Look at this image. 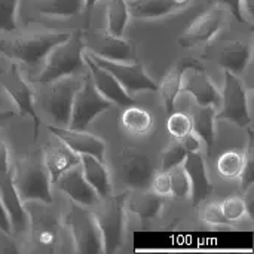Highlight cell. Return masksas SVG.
<instances>
[{"label": "cell", "instance_id": "12", "mask_svg": "<svg viewBox=\"0 0 254 254\" xmlns=\"http://www.w3.org/2000/svg\"><path fill=\"white\" fill-rule=\"evenodd\" d=\"M225 18L226 16L223 9L219 7H211L202 12L179 36V45L183 48H192V46L210 43L216 37V34L223 28Z\"/></svg>", "mask_w": 254, "mask_h": 254}, {"label": "cell", "instance_id": "5", "mask_svg": "<svg viewBox=\"0 0 254 254\" xmlns=\"http://www.w3.org/2000/svg\"><path fill=\"white\" fill-rule=\"evenodd\" d=\"M64 226L68 229L77 253H103L101 232L91 208L70 201L64 214Z\"/></svg>", "mask_w": 254, "mask_h": 254}, {"label": "cell", "instance_id": "34", "mask_svg": "<svg viewBox=\"0 0 254 254\" xmlns=\"http://www.w3.org/2000/svg\"><path fill=\"white\" fill-rule=\"evenodd\" d=\"M188 152L182 146L179 140H174L164 152H162V159H161V170L162 171H170L174 167H179L183 164Z\"/></svg>", "mask_w": 254, "mask_h": 254}, {"label": "cell", "instance_id": "30", "mask_svg": "<svg viewBox=\"0 0 254 254\" xmlns=\"http://www.w3.org/2000/svg\"><path fill=\"white\" fill-rule=\"evenodd\" d=\"M129 16L131 13L127 0H110L107 9V33L113 36H124Z\"/></svg>", "mask_w": 254, "mask_h": 254}, {"label": "cell", "instance_id": "31", "mask_svg": "<svg viewBox=\"0 0 254 254\" xmlns=\"http://www.w3.org/2000/svg\"><path fill=\"white\" fill-rule=\"evenodd\" d=\"M246 153L240 150H226L222 153L217 159V171L222 177L232 180L238 179L241 174V170L244 167Z\"/></svg>", "mask_w": 254, "mask_h": 254}, {"label": "cell", "instance_id": "6", "mask_svg": "<svg viewBox=\"0 0 254 254\" xmlns=\"http://www.w3.org/2000/svg\"><path fill=\"white\" fill-rule=\"evenodd\" d=\"M220 95L222 101L216 118L231 121L247 131H253L249 92L238 74L225 70V86Z\"/></svg>", "mask_w": 254, "mask_h": 254}, {"label": "cell", "instance_id": "43", "mask_svg": "<svg viewBox=\"0 0 254 254\" xmlns=\"http://www.w3.org/2000/svg\"><path fill=\"white\" fill-rule=\"evenodd\" d=\"M10 170V162H9V150L6 143L0 138V174Z\"/></svg>", "mask_w": 254, "mask_h": 254}, {"label": "cell", "instance_id": "24", "mask_svg": "<svg viewBox=\"0 0 254 254\" xmlns=\"http://www.w3.org/2000/svg\"><path fill=\"white\" fill-rule=\"evenodd\" d=\"M216 113L217 107L201 104H193L189 113L192 119L193 132L204 141V144L208 149V153H211V149L216 143Z\"/></svg>", "mask_w": 254, "mask_h": 254}, {"label": "cell", "instance_id": "20", "mask_svg": "<svg viewBox=\"0 0 254 254\" xmlns=\"http://www.w3.org/2000/svg\"><path fill=\"white\" fill-rule=\"evenodd\" d=\"M42 153H43V161H45L46 170L49 173L51 183H55L68 170L80 165V155L73 152L70 147H67L58 138H55L54 143L51 141L42 150Z\"/></svg>", "mask_w": 254, "mask_h": 254}, {"label": "cell", "instance_id": "35", "mask_svg": "<svg viewBox=\"0 0 254 254\" xmlns=\"http://www.w3.org/2000/svg\"><path fill=\"white\" fill-rule=\"evenodd\" d=\"M220 207H222L223 216L231 223L240 222L244 217H247V208H246L243 196H229L223 199V202H220Z\"/></svg>", "mask_w": 254, "mask_h": 254}, {"label": "cell", "instance_id": "21", "mask_svg": "<svg viewBox=\"0 0 254 254\" xmlns=\"http://www.w3.org/2000/svg\"><path fill=\"white\" fill-rule=\"evenodd\" d=\"M183 168L190 180V198L195 205H199L213 192V183L210 182L205 161L201 153H188L183 161Z\"/></svg>", "mask_w": 254, "mask_h": 254}, {"label": "cell", "instance_id": "18", "mask_svg": "<svg viewBox=\"0 0 254 254\" xmlns=\"http://www.w3.org/2000/svg\"><path fill=\"white\" fill-rule=\"evenodd\" d=\"M55 183H57L58 189L61 192H64V195H67V198L70 201L80 204L83 207L94 208L101 199L98 196V193L94 190V188L83 177L80 165L68 170Z\"/></svg>", "mask_w": 254, "mask_h": 254}, {"label": "cell", "instance_id": "3", "mask_svg": "<svg viewBox=\"0 0 254 254\" xmlns=\"http://www.w3.org/2000/svg\"><path fill=\"white\" fill-rule=\"evenodd\" d=\"M83 33L80 30L70 33L68 39L54 46L45 57L46 64L43 71L36 79L40 83H51L61 77L76 74L85 67L83 61Z\"/></svg>", "mask_w": 254, "mask_h": 254}, {"label": "cell", "instance_id": "40", "mask_svg": "<svg viewBox=\"0 0 254 254\" xmlns=\"http://www.w3.org/2000/svg\"><path fill=\"white\" fill-rule=\"evenodd\" d=\"M238 4H240V12H241L243 19H244V24H250V25H253L254 0H238Z\"/></svg>", "mask_w": 254, "mask_h": 254}, {"label": "cell", "instance_id": "19", "mask_svg": "<svg viewBox=\"0 0 254 254\" xmlns=\"http://www.w3.org/2000/svg\"><path fill=\"white\" fill-rule=\"evenodd\" d=\"M0 198L9 214L13 235L21 234L28 226V216L25 210V204L21 201L12 179V167L10 170L0 174Z\"/></svg>", "mask_w": 254, "mask_h": 254}, {"label": "cell", "instance_id": "8", "mask_svg": "<svg viewBox=\"0 0 254 254\" xmlns=\"http://www.w3.org/2000/svg\"><path fill=\"white\" fill-rule=\"evenodd\" d=\"M113 106L112 101L104 98L94 86L91 76L88 74L80 83L77 92L73 98L71 116L68 127L74 129H86L88 125L101 113Z\"/></svg>", "mask_w": 254, "mask_h": 254}, {"label": "cell", "instance_id": "9", "mask_svg": "<svg viewBox=\"0 0 254 254\" xmlns=\"http://www.w3.org/2000/svg\"><path fill=\"white\" fill-rule=\"evenodd\" d=\"M0 86L13 100L19 113L33 121L34 140H36L39 135V129H40V119H39L37 112L34 109L33 91H31L30 85L27 83V80L21 76V71H19L16 61L12 60L7 67L0 68Z\"/></svg>", "mask_w": 254, "mask_h": 254}, {"label": "cell", "instance_id": "38", "mask_svg": "<svg viewBox=\"0 0 254 254\" xmlns=\"http://www.w3.org/2000/svg\"><path fill=\"white\" fill-rule=\"evenodd\" d=\"M150 190L155 192L156 195L165 198V196H171V179H170V173L168 171H158L153 173V177L150 180Z\"/></svg>", "mask_w": 254, "mask_h": 254}, {"label": "cell", "instance_id": "29", "mask_svg": "<svg viewBox=\"0 0 254 254\" xmlns=\"http://www.w3.org/2000/svg\"><path fill=\"white\" fill-rule=\"evenodd\" d=\"M36 9L43 15L70 18L83 9V0H36Z\"/></svg>", "mask_w": 254, "mask_h": 254}, {"label": "cell", "instance_id": "39", "mask_svg": "<svg viewBox=\"0 0 254 254\" xmlns=\"http://www.w3.org/2000/svg\"><path fill=\"white\" fill-rule=\"evenodd\" d=\"M182 146L185 147V150L188 153H201V149H202V144L204 141L192 131L189 135H186L183 140H180Z\"/></svg>", "mask_w": 254, "mask_h": 254}, {"label": "cell", "instance_id": "37", "mask_svg": "<svg viewBox=\"0 0 254 254\" xmlns=\"http://www.w3.org/2000/svg\"><path fill=\"white\" fill-rule=\"evenodd\" d=\"M201 219L205 225H210V226H231L232 225L223 216V211L219 202L204 204L201 208Z\"/></svg>", "mask_w": 254, "mask_h": 254}, {"label": "cell", "instance_id": "22", "mask_svg": "<svg viewBox=\"0 0 254 254\" xmlns=\"http://www.w3.org/2000/svg\"><path fill=\"white\" fill-rule=\"evenodd\" d=\"M127 3L134 18L156 19L186 7L190 0H128Z\"/></svg>", "mask_w": 254, "mask_h": 254}, {"label": "cell", "instance_id": "25", "mask_svg": "<svg viewBox=\"0 0 254 254\" xmlns=\"http://www.w3.org/2000/svg\"><path fill=\"white\" fill-rule=\"evenodd\" d=\"M252 54H253V48L250 42L234 40L222 48L219 64L226 71H231L234 74H241L250 64Z\"/></svg>", "mask_w": 254, "mask_h": 254}, {"label": "cell", "instance_id": "4", "mask_svg": "<svg viewBox=\"0 0 254 254\" xmlns=\"http://www.w3.org/2000/svg\"><path fill=\"white\" fill-rule=\"evenodd\" d=\"M70 33H31L9 39H0V54L16 63L36 65L49 51L67 40Z\"/></svg>", "mask_w": 254, "mask_h": 254}, {"label": "cell", "instance_id": "26", "mask_svg": "<svg viewBox=\"0 0 254 254\" xmlns=\"http://www.w3.org/2000/svg\"><path fill=\"white\" fill-rule=\"evenodd\" d=\"M80 168L83 177L100 198H106L112 193V180L104 161H100L91 155H80Z\"/></svg>", "mask_w": 254, "mask_h": 254}, {"label": "cell", "instance_id": "41", "mask_svg": "<svg viewBox=\"0 0 254 254\" xmlns=\"http://www.w3.org/2000/svg\"><path fill=\"white\" fill-rule=\"evenodd\" d=\"M0 232H3L6 237H12L13 235V231H12V223H10V219H9V214L1 202V198H0Z\"/></svg>", "mask_w": 254, "mask_h": 254}, {"label": "cell", "instance_id": "7", "mask_svg": "<svg viewBox=\"0 0 254 254\" xmlns=\"http://www.w3.org/2000/svg\"><path fill=\"white\" fill-rule=\"evenodd\" d=\"M177 64L182 68V92H189L196 104L220 106L222 95L208 77L204 64L195 58H183Z\"/></svg>", "mask_w": 254, "mask_h": 254}, {"label": "cell", "instance_id": "17", "mask_svg": "<svg viewBox=\"0 0 254 254\" xmlns=\"http://www.w3.org/2000/svg\"><path fill=\"white\" fill-rule=\"evenodd\" d=\"M121 179L122 182L131 189H147L150 185V180L153 177L155 168L150 162V159L140 153L132 150H125L121 159Z\"/></svg>", "mask_w": 254, "mask_h": 254}, {"label": "cell", "instance_id": "44", "mask_svg": "<svg viewBox=\"0 0 254 254\" xmlns=\"http://www.w3.org/2000/svg\"><path fill=\"white\" fill-rule=\"evenodd\" d=\"M219 1H222V3H225L229 9H231V12L234 13V16L240 21V22H244V19H243V16H241V12H240V4H238V0H219Z\"/></svg>", "mask_w": 254, "mask_h": 254}, {"label": "cell", "instance_id": "27", "mask_svg": "<svg viewBox=\"0 0 254 254\" xmlns=\"http://www.w3.org/2000/svg\"><path fill=\"white\" fill-rule=\"evenodd\" d=\"M121 124L128 132L134 135H147L155 127V119L147 109L129 104L121 115Z\"/></svg>", "mask_w": 254, "mask_h": 254}, {"label": "cell", "instance_id": "32", "mask_svg": "<svg viewBox=\"0 0 254 254\" xmlns=\"http://www.w3.org/2000/svg\"><path fill=\"white\" fill-rule=\"evenodd\" d=\"M167 129L173 140H183L186 135H189L193 128H192V119L188 113L183 112H173L168 115L167 119Z\"/></svg>", "mask_w": 254, "mask_h": 254}, {"label": "cell", "instance_id": "11", "mask_svg": "<svg viewBox=\"0 0 254 254\" xmlns=\"http://www.w3.org/2000/svg\"><path fill=\"white\" fill-rule=\"evenodd\" d=\"M79 86L80 82H77L71 76L51 82V88L48 89L43 98V109L48 113V116L54 121V125L68 127L73 98Z\"/></svg>", "mask_w": 254, "mask_h": 254}, {"label": "cell", "instance_id": "23", "mask_svg": "<svg viewBox=\"0 0 254 254\" xmlns=\"http://www.w3.org/2000/svg\"><path fill=\"white\" fill-rule=\"evenodd\" d=\"M164 208V199L162 196L147 189H135L132 192H128L127 196V211L131 214L143 219V220H152L156 219Z\"/></svg>", "mask_w": 254, "mask_h": 254}, {"label": "cell", "instance_id": "2", "mask_svg": "<svg viewBox=\"0 0 254 254\" xmlns=\"http://www.w3.org/2000/svg\"><path fill=\"white\" fill-rule=\"evenodd\" d=\"M127 196L128 192L118 195L110 193L109 196L101 198L100 202L91 208L101 232L103 253H116L124 243Z\"/></svg>", "mask_w": 254, "mask_h": 254}, {"label": "cell", "instance_id": "36", "mask_svg": "<svg viewBox=\"0 0 254 254\" xmlns=\"http://www.w3.org/2000/svg\"><path fill=\"white\" fill-rule=\"evenodd\" d=\"M19 0H0V31L16 30V7Z\"/></svg>", "mask_w": 254, "mask_h": 254}, {"label": "cell", "instance_id": "45", "mask_svg": "<svg viewBox=\"0 0 254 254\" xmlns=\"http://www.w3.org/2000/svg\"><path fill=\"white\" fill-rule=\"evenodd\" d=\"M98 0H83V10L86 13H91V10L94 9V6L97 4Z\"/></svg>", "mask_w": 254, "mask_h": 254}, {"label": "cell", "instance_id": "33", "mask_svg": "<svg viewBox=\"0 0 254 254\" xmlns=\"http://www.w3.org/2000/svg\"><path fill=\"white\" fill-rule=\"evenodd\" d=\"M168 173L171 179V195L177 199H189L192 188H190V180L188 177V173L183 168V164L179 167H174Z\"/></svg>", "mask_w": 254, "mask_h": 254}, {"label": "cell", "instance_id": "10", "mask_svg": "<svg viewBox=\"0 0 254 254\" xmlns=\"http://www.w3.org/2000/svg\"><path fill=\"white\" fill-rule=\"evenodd\" d=\"M85 52L91 57V60L94 63H97L103 68L109 70L129 95L135 94V92H141V91L158 92L159 85L147 74L143 64L134 63V61H129V63L112 61V60L101 58L95 54H91L88 51H85Z\"/></svg>", "mask_w": 254, "mask_h": 254}, {"label": "cell", "instance_id": "28", "mask_svg": "<svg viewBox=\"0 0 254 254\" xmlns=\"http://www.w3.org/2000/svg\"><path fill=\"white\" fill-rule=\"evenodd\" d=\"M158 92H161L162 101H164V107L165 112L170 115L174 112L176 107V100L182 92V68L179 64H176L174 68H171L165 77L162 79Z\"/></svg>", "mask_w": 254, "mask_h": 254}, {"label": "cell", "instance_id": "42", "mask_svg": "<svg viewBox=\"0 0 254 254\" xmlns=\"http://www.w3.org/2000/svg\"><path fill=\"white\" fill-rule=\"evenodd\" d=\"M243 199H244V204H246V208H247V217L250 220H253L254 217V185L249 186L246 190H243Z\"/></svg>", "mask_w": 254, "mask_h": 254}, {"label": "cell", "instance_id": "13", "mask_svg": "<svg viewBox=\"0 0 254 254\" xmlns=\"http://www.w3.org/2000/svg\"><path fill=\"white\" fill-rule=\"evenodd\" d=\"M85 51L101 58L129 63L134 60L131 43L124 36H113L110 33H86L82 36Z\"/></svg>", "mask_w": 254, "mask_h": 254}, {"label": "cell", "instance_id": "46", "mask_svg": "<svg viewBox=\"0 0 254 254\" xmlns=\"http://www.w3.org/2000/svg\"><path fill=\"white\" fill-rule=\"evenodd\" d=\"M13 116H15V113H13V112H4V110H0V125H1V124H4L7 119L13 118Z\"/></svg>", "mask_w": 254, "mask_h": 254}, {"label": "cell", "instance_id": "15", "mask_svg": "<svg viewBox=\"0 0 254 254\" xmlns=\"http://www.w3.org/2000/svg\"><path fill=\"white\" fill-rule=\"evenodd\" d=\"M83 61H85V67L88 68V74L91 76L94 86L104 98L122 107L134 104L132 97L124 89V86L118 82V79L109 70L94 63L91 57L85 52V49H83Z\"/></svg>", "mask_w": 254, "mask_h": 254}, {"label": "cell", "instance_id": "16", "mask_svg": "<svg viewBox=\"0 0 254 254\" xmlns=\"http://www.w3.org/2000/svg\"><path fill=\"white\" fill-rule=\"evenodd\" d=\"M42 205H33L27 210L28 223L31 226V235L34 241L43 247H55L60 238V225L55 213L49 208L51 204L40 202Z\"/></svg>", "mask_w": 254, "mask_h": 254}, {"label": "cell", "instance_id": "14", "mask_svg": "<svg viewBox=\"0 0 254 254\" xmlns=\"http://www.w3.org/2000/svg\"><path fill=\"white\" fill-rule=\"evenodd\" d=\"M46 129L77 155H91L100 161H104L106 143L100 137L85 129H74L70 127L46 125Z\"/></svg>", "mask_w": 254, "mask_h": 254}, {"label": "cell", "instance_id": "1", "mask_svg": "<svg viewBox=\"0 0 254 254\" xmlns=\"http://www.w3.org/2000/svg\"><path fill=\"white\" fill-rule=\"evenodd\" d=\"M12 179L22 202L40 201L45 204H52V183L42 150L21 156L12 167Z\"/></svg>", "mask_w": 254, "mask_h": 254}]
</instances>
